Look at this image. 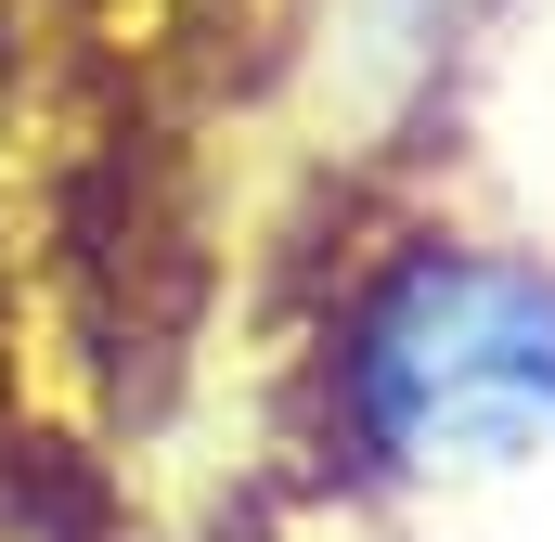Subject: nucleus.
Returning <instances> with one entry per match:
<instances>
[{
    "label": "nucleus",
    "mask_w": 555,
    "mask_h": 542,
    "mask_svg": "<svg viewBox=\"0 0 555 542\" xmlns=\"http://www.w3.org/2000/svg\"><path fill=\"white\" fill-rule=\"evenodd\" d=\"M362 426L401 465H504L555 439V284L491 246H414L362 310Z\"/></svg>",
    "instance_id": "f257e3e1"
}]
</instances>
